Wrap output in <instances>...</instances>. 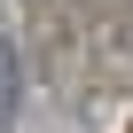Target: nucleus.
<instances>
[{
	"instance_id": "1",
	"label": "nucleus",
	"mask_w": 133,
	"mask_h": 133,
	"mask_svg": "<svg viewBox=\"0 0 133 133\" xmlns=\"http://www.w3.org/2000/svg\"><path fill=\"white\" fill-rule=\"evenodd\" d=\"M16 117V47L0 39V125Z\"/></svg>"
}]
</instances>
